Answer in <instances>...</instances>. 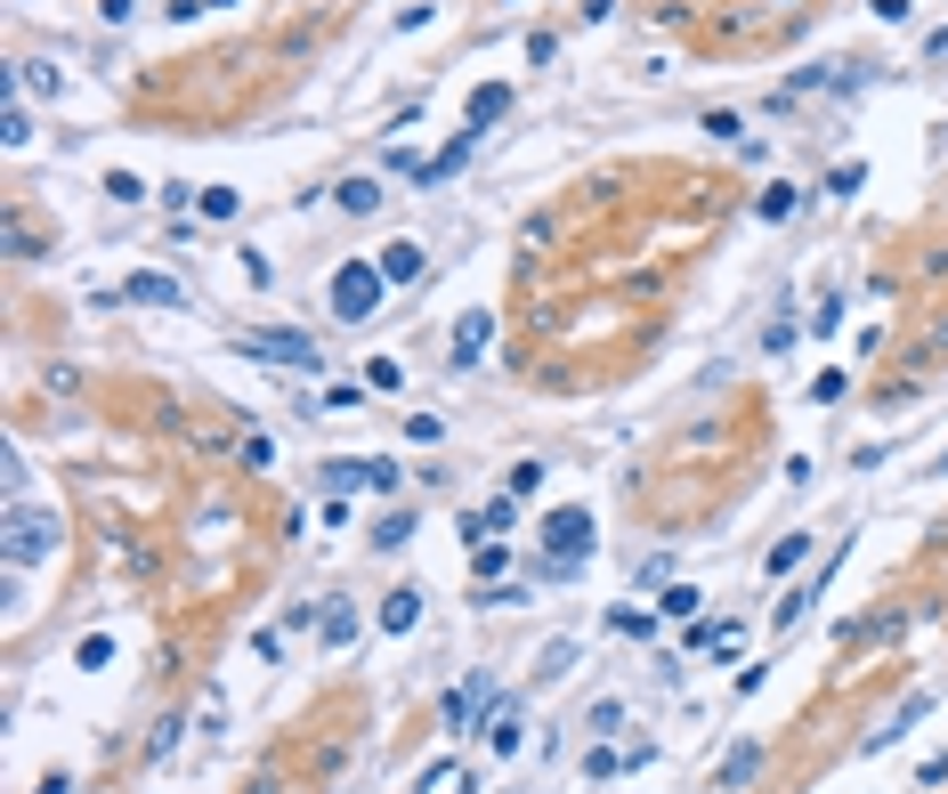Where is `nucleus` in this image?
Segmentation results:
<instances>
[{
    "label": "nucleus",
    "mask_w": 948,
    "mask_h": 794,
    "mask_svg": "<svg viewBox=\"0 0 948 794\" xmlns=\"http://www.w3.org/2000/svg\"><path fill=\"white\" fill-rule=\"evenodd\" d=\"M57 511H9V568H41V559H57Z\"/></svg>",
    "instance_id": "f257e3e1"
},
{
    "label": "nucleus",
    "mask_w": 948,
    "mask_h": 794,
    "mask_svg": "<svg viewBox=\"0 0 948 794\" xmlns=\"http://www.w3.org/2000/svg\"><path fill=\"white\" fill-rule=\"evenodd\" d=\"M381 260H349L341 268V276H333V317H349V325H357V317H374V308H381Z\"/></svg>",
    "instance_id": "f03ea898"
},
{
    "label": "nucleus",
    "mask_w": 948,
    "mask_h": 794,
    "mask_svg": "<svg viewBox=\"0 0 948 794\" xmlns=\"http://www.w3.org/2000/svg\"><path fill=\"white\" fill-rule=\"evenodd\" d=\"M243 358H267V365H317V332H293V325H260V332H243Z\"/></svg>",
    "instance_id": "7ed1b4c3"
},
{
    "label": "nucleus",
    "mask_w": 948,
    "mask_h": 794,
    "mask_svg": "<svg viewBox=\"0 0 948 794\" xmlns=\"http://www.w3.org/2000/svg\"><path fill=\"white\" fill-rule=\"evenodd\" d=\"M544 543H551V559H568V568H584V559H592V543H601V535H592V519L584 511H551L544 519Z\"/></svg>",
    "instance_id": "20e7f679"
},
{
    "label": "nucleus",
    "mask_w": 948,
    "mask_h": 794,
    "mask_svg": "<svg viewBox=\"0 0 948 794\" xmlns=\"http://www.w3.org/2000/svg\"><path fill=\"white\" fill-rule=\"evenodd\" d=\"M324 478H333V487H398V463H324Z\"/></svg>",
    "instance_id": "39448f33"
},
{
    "label": "nucleus",
    "mask_w": 948,
    "mask_h": 794,
    "mask_svg": "<svg viewBox=\"0 0 948 794\" xmlns=\"http://www.w3.org/2000/svg\"><path fill=\"white\" fill-rule=\"evenodd\" d=\"M511 528H519V495H503V503H487L479 519H470V543H503Z\"/></svg>",
    "instance_id": "423d86ee"
},
{
    "label": "nucleus",
    "mask_w": 948,
    "mask_h": 794,
    "mask_svg": "<svg viewBox=\"0 0 948 794\" xmlns=\"http://www.w3.org/2000/svg\"><path fill=\"white\" fill-rule=\"evenodd\" d=\"M470 138H479V131H455V138H446V155L422 162V186H446V179H455L462 162H470Z\"/></svg>",
    "instance_id": "0eeeda50"
},
{
    "label": "nucleus",
    "mask_w": 948,
    "mask_h": 794,
    "mask_svg": "<svg viewBox=\"0 0 948 794\" xmlns=\"http://www.w3.org/2000/svg\"><path fill=\"white\" fill-rule=\"evenodd\" d=\"M487 341H494V317H487V308H470V317L455 325V358H462V365H479V358H487Z\"/></svg>",
    "instance_id": "6e6552de"
},
{
    "label": "nucleus",
    "mask_w": 948,
    "mask_h": 794,
    "mask_svg": "<svg viewBox=\"0 0 948 794\" xmlns=\"http://www.w3.org/2000/svg\"><path fill=\"white\" fill-rule=\"evenodd\" d=\"M487 697H494V681H487V673H470L455 697H446V729H470V714H479Z\"/></svg>",
    "instance_id": "1a4fd4ad"
},
{
    "label": "nucleus",
    "mask_w": 948,
    "mask_h": 794,
    "mask_svg": "<svg viewBox=\"0 0 948 794\" xmlns=\"http://www.w3.org/2000/svg\"><path fill=\"white\" fill-rule=\"evenodd\" d=\"M738 640H746V624H738V616H721V624H697V633H689V649H697V657H730Z\"/></svg>",
    "instance_id": "9d476101"
},
{
    "label": "nucleus",
    "mask_w": 948,
    "mask_h": 794,
    "mask_svg": "<svg viewBox=\"0 0 948 794\" xmlns=\"http://www.w3.org/2000/svg\"><path fill=\"white\" fill-rule=\"evenodd\" d=\"M317 640H324V649H349V640H357V609H349V600H324Z\"/></svg>",
    "instance_id": "9b49d317"
},
{
    "label": "nucleus",
    "mask_w": 948,
    "mask_h": 794,
    "mask_svg": "<svg viewBox=\"0 0 948 794\" xmlns=\"http://www.w3.org/2000/svg\"><path fill=\"white\" fill-rule=\"evenodd\" d=\"M503 106H511V90H503V81H479V90H470V106H462V131H487V122L503 114Z\"/></svg>",
    "instance_id": "f8f14e48"
},
{
    "label": "nucleus",
    "mask_w": 948,
    "mask_h": 794,
    "mask_svg": "<svg viewBox=\"0 0 948 794\" xmlns=\"http://www.w3.org/2000/svg\"><path fill=\"white\" fill-rule=\"evenodd\" d=\"M924 714H933V697H924V689H916V697H909V705H900V714H892V722H883V729H868V755H883V746H892V738H900V729H916Z\"/></svg>",
    "instance_id": "ddd939ff"
},
{
    "label": "nucleus",
    "mask_w": 948,
    "mask_h": 794,
    "mask_svg": "<svg viewBox=\"0 0 948 794\" xmlns=\"http://www.w3.org/2000/svg\"><path fill=\"white\" fill-rule=\"evenodd\" d=\"M333 203H341L349 219H374V212H381V186H374V179H341V195H333Z\"/></svg>",
    "instance_id": "4468645a"
},
{
    "label": "nucleus",
    "mask_w": 948,
    "mask_h": 794,
    "mask_svg": "<svg viewBox=\"0 0 948 794\" xmlns=\"http://www.w3.org/2000/svg\"><path fill=\"white\" fill-rule=\"evenodd\" d=\"M422 624V592H389L381 600V633H414Z\"/></svg>",
    "instance_id": "2eb2a0df"
},
{
    "label": "nucleus",
    "mask_w": 948,
    "mask_h": 794,
    "mask_svg": "<svg viewBox=\"0 0 948 794\" xmlns=\"http://www.w3.org/2000/svg\"><path fill=\"white\" fill-rule=\"evenodd\" d=\"M122 292H130V300H147V308H179V300H187V292H179L171 276H130Z\"/></svg>",
    "instance_id": "dca6fc26"
},
{
    "label": "nucleus",
    "mask_w": 948,
    "mask_h": 794,
    "mask_svg": "<svg viewBox=\"0 0 948 794\" xmlns=\"http://www.w3.org/2000/svg\"><path fill=\"white\" fill-rule=\"evenodd\" d=\"M381 276H389V284H414V276H422V243H389V252H381Z\"/></svg>",
    "instance_id": "f3484780"
},
{
    "label": "nucleus",
    "mask_w": 948,
    "mask_h": 794,
    "mask_svg": "<svg viewBox=\"0 0 948 794\" xmlns=\"http://www.w3.org/2000/svg\"><path fill=\"white\" fill-rule=\"evenodd\" d=\"M795 203H802L795 186H762V195H754V219H770V227H778V219H795Z\"/></svg>",
    "instance_id": "a211bd4d"
},
{
    "label": "nucleus",
    "mask_w": 948,
    "mask_h": 794,
    "mask_svg": "<svg viewBox=\"0 0 948 794\" xmlns=\"http://www.w3.org/2000/svg\"><path fill=\"white\" fill-rule=\"evenodd\" d=\"M195 212H203V219H236V212H243V195H236V186H203Z\"/></svg>",
    "instance_id": "6ab92c4d"
},
{
    "label": "nucleus",
    "mask_w": 948,
    "mask_h": 794,
    "mask_svg": "<svg viewBox=\"0 0 948 794\" xmlns=\"http://www.w3.org/2000/svg\"><path fill=\"white\" fill-rule=\"evenodd\" d=\"M0 146H33V122H25V106H16V98L0 106Z\"/></svg>",
    "instance_id": "aec40b11"
},
{
    "label": "nucleus",
    "mask_w": 948,
    "mask_h": 794,
    "mask_svg": "<svg viewBox=\"0 0 948 794\" xmlns=\"http://www.w3.org/2000/svg\"><path fill=\"white\" fill-rule=\"evenodd\" d=\"M519 738H527V722L503 705V714H494V746H503V755H519Z\"/></svg>",
    "instance_id": "412c9836"
},
{
    "label": "nucleus",
    "mask_w": 948,
    "mask_h": 794,
    "mask_svg": "<svg viewBox=\"0 0 948 794\" xmlns=\"http://www.w3.org/2000/svg\"><path fill=\"white\" fill-rule=\"evenodd\" d=\"M754 762H762V755H754V746H738V755H730V762H721V786H746V779H754Z\"/></svg>",
    "instance_id": "4be33fe9"
},
{
    "label": "nucleus",
    "mask_w": 948,
    "mask_h": 794,
    "mask_svg": "<svg viewBox=\"0 0 948 794\" xmlns=\"http://www.w3.org/2000/svg\"><path fill=\"white\" fill-rule=\"evenodd\" d=\"M835 325H843V300L827 292V300H819V317H811V332H819V341H835Z\"/></svg>",
    "instance_id": "5701e85b"
},
{
    "label": "nucleus",
    "mask_w": 948,
    "mask_h": 794,
    "mask_svg": "<svg viewBox=\"0 0 948 794\" xmlns=\"http://www.w3.org/2000/svg\"><path fill=\"white\" fill-rule=\"evenodd\" d=\"M802 552H811V543H802V535H787V543H778V552H770V576H787V568H795Z\"/></svg>",
    "instance_id": "b1692460"
},
{
    "label": "nucleus",
    "mask_w": 948,
    "mask_h": 794,
    "mask_svg": "<svg viewBox=\"0 0 948 794\" xmlns=\"http://www.w3.org/2000/svg\"><path fill=\"white\" fill-rule=\"evenodd\" d=\"M398 382H406V373L389 365V358H374V365H365V389H398Z\"/></svg>",
    "instance_id": "393cba45"
},
{
    "label": "nucleus",
    "mask_w": 948,
    "mask_h": 794,
    "mask_svg": "<svg viewBox=\"0 0 948 794\" xmlns=\"http://www.w3.org/2000/svg\"><path fill=\"white\" fill-rule=\"evenodd\" d=\"M811 397H819V406H835V397H852V382H843V373H819Z\"/></svg>",
    "instance_id": "a878e982"
},
{
    "label": "nucleus",
    "mask_w": 948,
    "mask_h": 794,
    "mask_svg": "<svg viewBox=\"0 0 948 794\" xmlns=\"http://www.w3.org/2000/svg\"><path fill=\"white\" fill-rule=\"evenodd\" d=\"M503 568H511V552H503V543H479V576L494 583V576H503Z\"/></svg>",
    "instance_id": "bb28decb"
},
{
    "label": "nucleus",
    "mask_w": 948,
    "mask_h": 794,
    "mask_svg": "<svg viewBox=\"0 0 948 794\" xmlns=\"http://www.w3.org/2000/svg\"><path fill=\"white\" fill-rule=\"evenodd\" d=\"M608 624H616V633H641V640H649V633H656V616H641V609H616V616H608Z\"/></svg>",
    "instance_id": "cd10ccee"
},
{
    "label": "nucleus",
    "mask_w": 948,
    "mask_h": 794,
    "mask_svg": "<svg viewBox=\"0 0 948 794\" xmlns=\"http://www.w3.org/2000/svg\"><path fill=\"white\" fill-rule=\"evenodd\" d=\"M41 794H73V779H66V770H49V779H41Z\"/></svg>",
    "instance_id": "c85d7f7f"
},
{
    "label": "nucleus",
    "mask_w": 948,
    "mask_h": 794,
    "mask_svg": "<svg viewBox=\"0 0 948 794\" xmlns=\"http://www.w3.org/2000/svg\"><path fill=\"white\" fill-rule=\"evenodd\" d=\"M98 9H106V16H114V25H122V16H130V9H138V0H98Z\"/></svg>",
    "instance_id": "c756f323"
}]
</instances>
